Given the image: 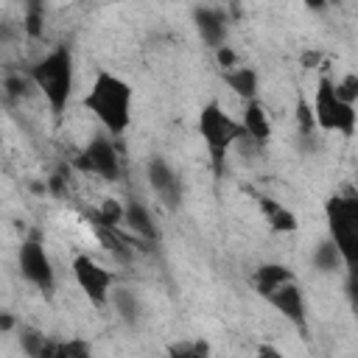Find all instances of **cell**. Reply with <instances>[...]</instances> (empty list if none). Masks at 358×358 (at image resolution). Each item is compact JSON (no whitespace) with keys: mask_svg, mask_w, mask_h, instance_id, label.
<instances>
[{"mask_svg":"<svg viewBox=\"0 0 358 358\" xmlns=\"http://www.w3.org/2000/svg\"><path fill=\"white\" fill-rule=\"evenodd\" d=\"M76 165L84 173H95V176H101L106 182H117L120 179V154H117V148H115L109 134H95L84 145V151L78 154Z\"/></svg>","mask_w":358,"mask_h":358,"instance_id":"ba28073f","label":"cell"},{"mask_svg":"<svg viewBox=\"0 0 358 358\" xmlns=\"http://www.w3.org/2000/svg\"><path fill=\"white\" fill-rule=\"evenodd\" d=\"M199 134H201V140H204V145L210 151V162H213L215 176H221L227 154L235 148L238 137L243 134L241 123L232 115H227L218 101H210L199 112Z\"/></svg>","mask_w":358,"mask_h":358,"instance_id":"3957f363","label":"cell"},{"mask_svg":"<svg viewBox=\"0 0 358 358\" xmlns=\"http://www.w3.org/2000/svg\"><path fill=\"white\" fill-rule=\"evenodd\" d=\"M310 112H313V123L319 131H341L344 137H352L358 112H355V106H347L344 101L336 98L330 76H319L316 92L310 101Z\"/></svg>","mask_w":358,"mask_h":358,"instance_id":"5b68a950","label":"cell"},{"mask_svg":"<svg viewBox=\"0 0 358 358\" xmlns=\"http://www.w3.org/2000/svg\"><path fill=\"white\" fill-rule=\"evenodd\" d=\"M310 263H313V268L322 271V274H336V271L347 268L341 252L336 249V243H333L330 238H324V241L316 243V249H313V255H310Z\"/></svg>","mask_w":358,"mask_h":358,"instance_id":"ac0fdd59","label":"cell"},{"mask_svg":"<svg viewBox=\"0 0 358 358\" xmlns=\"http://www.w3.org/2000/svg\"><path fill=\"white\" fill-rule=\"evenodd\" d=\"M224 84L241 95L243 101H252L257 98V70L255 67H246V64H238L232 70H224Z\"/></svg>","mask_w":358,"mask_h":358,"instance_id":"9a60e30c","label":"cell"},{"mask_svg":"<svg viewBox=\"0 0 358 358\" xmlns=\"http://www.w3.org/2000/svg\"><path fill=\"white\" fill-rule=\"evenodd\" d=\"M145 179H148L151 190L157 193V199L162 201L165 210H176V207L182 204V196H185L182 179L176 176V171L168 165L165 157L157 154V157L148 159V165H145Z\"/></svg>","mask_w":358,"mask_h":358,"instance_id":"9c48e42d","label":"cell"},{"mask_svg":"<svg viewBox=\"0 0 358 358\" xmlns=\"http://www.w3.org/2000/svg\"><path fill=\"white\" fill-rule=\"evenodd\" d=\"M56 344H59V341L48 338V336H45L42 330H36V327H22V330H20V347H22V352H25L28 358H53Z\"/></svg>","mask_w":358,"mask_h":358,"instance_id":"e0dca14e","label":"cell"},{"mask_svg":"<svg viewBox=\"0 0 358 358\" xmlns=\"http://www.w3.org/2000/svg\"><path fill=\"white\" fill-rule=\"evenodd\" d=\"M123 224L134 232V238H143L145 243H154V241L159 238L157 224L151 221V213H148L145 204L137 201V199H129V201L123 204Z\"/></svg>","mask_w":358,"mask_h":358,"instance_id":"4fadbf2b","label":"cell"},{"mask_svg":"<svg viewBox=\"0 0 358 358\" xmlns=\"http://www.w3.org/2000/svg\"><path fill=\"white\" fill-rule=\"evenodd\" d=\"M109 302H112V308L117 310V316H120L129 327H137V324H140V319H143V305H140V296H137L131 288H112Z\"/></svg>","mask_w":358,"mask_h":358,"instance_id":"2e32d148","label":"cell"},{"mask_svg":"<svg viewBox=\"0 0 358 358\" xmlns=\"http://www.w3.org/2000/svg\"><path fill=\"white\" fill-rule=\"evenodd\" d=\"M215 59H218V64H221L224 70H232V67H238V53H235L229 45L218 48V50H215Z\"/></svg>","mask_w":358,"mask_h":358,"instance_id":"d4e9b609","label":"cell"},{"mask_svg":"<svg viewBox=\"0 0 358 358\" xmlns=\"http://www.w3.org/2000/svg\"><path fill=\"white\" fill-rule=\"evenodd\" d=\"M42 22H45V8H42L39 3H28L25 17H22V31H25L31 39H39V36H42Z\"/></svg>","mask_w":358,"mask_h":358,"instance_id":"603a6c76","label":"cell"},{"mask_svg":"<svg viewBox=\"0 0 358 358\" xmlns=\"http://www.w3.org/2000/svg\"><path fill=\"white\" fill-rule=\"evenodd\" d=\"M17 266H20V274L42 294H53L56 288V271H53V263L42 246L39 238H28L22 241L20 252H17Z\"/></svg>","mask_w":358,"mask_h":358,"instance_id":"8992f818","label":"cell"},{"mask_svg":"<svg viewBox=\"0 0 358 358\" xmlns=\"http://www.w3.org/2000/svg\"><path fill=\"white\" fill-rule=\"evenodd\" d=\"M260 207H263V213H266V218H268V227H271L274 232H294V229L299 227L296 215H294L288 207H282L280 201L260 196Z\"/></svg>","mask_w":358,"mask_h":358,"instance_id":"d6986e66","label":"cell"},{"mask_svg":"<svg viewBox=\"0 0 358 358\" xmlns=\"http://www.w3.org/2000/svg\"><path fill=\"white\" fill-rule=\"evenodd\" d=\"M238 123L243 129V137H249L260 151L268 145V140H271V120H268V115H266V109H263V103L257 98L243 101V112H241Z\"/></svg>","mask_w":358,"mask_h":358,"instance_id":"7c38bea8","label":"cell"},{"mask_svg":"<svg viewBox=\"0 0 358 358\" xmlns=\"http://www.w3.org/2000/svg\"><path fill=\"white\" fill-rule=\"evenodd\" d=\"M319 62H322V53H316V50H308V53L302 56V64H305L308 70H310V67H316Z\"/></svg>","mask_w":358,"mask_h":358,"instance_id":"83f0119b","label":"cell"},{"mask_svg":"<svg viewBox=\"0 0 358 358\" xmlns=\"http://www.w3.org/2000/svg\"><path fill=\"white\" fill-rule=\"evenodd\" d=\"M92 221L109 229H117L123 224V204L117 199H103L98 210H92Z\"/></svg>","mask_w":358,"mask_h":358,"instance_id":"44dd1931","label":"cell"},{"mask_svg":"<svg viewBox=\"0 0 358 358\" xmlns=\"http://www.w3.org/2000/svg\"><path fill=\"white\" fill-rule=\"evenodd\" d=\"M14 327V319L8 313H0V330H11Z\"/></svg>","mask_w":358,"mask_h":358,"instance_id":"f1b7e54d","label":"cell"},{"mask_svg":"<svg viewBox=\"0 0 358 358\" xmlns=\"http://www.w3.org/2000/svg\"><path fill=\"white\" fill-rule=\"evenodd\" d=\"M288 280H296V277H294V271H291L288 266H282V263H263V266H257L255 274H252V285H255V291H257L260 296H266L268 291H274L277 285H282V282H288Z\"/></svg>","mask_w":358,"mask_h":358,"instance_id":"5bb4252c","label":"cell"},{"mask_svg":"<svg viewBox=\"0 0 358 358\" xmlns=\"http://www.w3.org/2000/svg\"><path fill=\"white\" fill-rule=\"evenodd\" d=\"M6 90H8V95L22 98V95L28 92V81H25L22 76H8V78H6Z\"/></svg>","mask_w":358,"mask_h":358,"instance_id":"484cf974","label":"cell"},{"mask_svg":"<svg viewBox=\"0 0 358 358\" xmlns=\"http://www.w3.org/2000/svg\"><path fill=\"white\" fill-rule=\"evenodd\" d=\"M193 22H196V31L201 36V42L213 50L224 48L227 45V34H229V17L224 8L218 6H199L193 8Z\"/></svg>","mask_w":358,"mask_h":358,"instance_id":"8fae6325","label":"cell"},{"mask_svg":"<svg viewBox=\"0 0 358 358\" xmlns=\"http://www.w3.org/2000/svg\"><path fill=\"white\" fill-rule=\"evenodd\" d=\"M28 81L42 92L50 112L59 117L67 109L70 95H73V50L67 45H59L50 53H45L31 67Z\"/></svg>","mask_w":358,"mask_h":358,"instance_id":"7a4b0ae2","label":"cell"},{"mask_svg":"<svg viewBox=\"0 0 358 358\" xmlns=\"http://www.w3.org/2000/svg\"><path fill=\"white\" fill-rule=\"evenodd\" d=\"M255 358H285V355H282V352H280L274 344H260Z\"/></svg>","mask_w":358,"mask_h":358,"instance_id":"4316f807","label":"cell"},{"mask_svg":"<svg viewBox=\"0 0 358 358\" xmlns=\"http://www.w3.org/2000/svg\"><path fill=\"white\" fill-rule=\"evenodd\" d=\"M168 358H210L207 338H179L168 344Z\"/></svg>","mask_w":358,"mask_h":358,"instance_id":"ffe728a7","label":"cell"},{"mask_svg":"<svg viewBox=\"0 0 358 358\" xmlns=\"http://www.w3.org/2000/svg\"><path fill=\"white\" fill-rule=\"evenodd\" d=\"M84 106L103 126L106 134L117 137L131 123V87L120 76L101 70L84 95Z\"/></svg>","mask_w":358,"mask_h":358,"instance_id":"6da1fadb","label":"cell"},{"mask_svg":"<svg viewBox=\"0 0 358 358\" xmlns=\"http://www.w3.org/2000/svg\"><path fill=\"white\" fill-rule=\"evenodd\" d=\"M324 218H327V232L336 249L344 257V266H355L358 255V199L352 190L336 193L324 201Z\"/></svg>","mask_w":358,"mask_h":358,"instance_id":"277c9868","label":"cell"},{"mask_svg":"<svg viewBox=\"0 0 358 358\" xmlns=\"http://www.w3.org/2000/svg\"><path fill=\"white\" fill-rule=\"evenodd\" d=\"M53 358H92V347L84 338H67L56 344Z\"/></svg>","mask_w":358,"mask_h":358,"instance_id":"7402d4cb","label":"cell"},{"mask_svg":"<svg viewBox=\"0 0 358 358\" xmlns=\"http://www.w3.org/2000/svg\"><path fill=\"white\" fill-rule=\"evenodd\" d=\"M333 92H336V98L344 101L347 106H355V101H358V76H355V73H347L344 78L333 81Z\"/></svg>","mask_w":358,"mask_h":358,"instance_id":"cb8c5ba5","label":"cell"},{"mask_svg":"<svg viewBox=\"0 0 358 358\" xmlns=\"http://www.w3.org/2000/svg\"><path fill=\"white\" fill-rule=\"evenodd\" d=\"M263 299H266L271 308H277L288 322H294L299 330H305V324H308V313H305V294H302V288H299V282H296V280H288V282L277 285V288H274V291H268Z\"/></svg>","mask_w":358,"mask_h":358,"instance_id":"30bf717a","label":"cell"},{"mask_svg":"<svg viewBox=\"0 0 358 358\" xmlns=\"http://www.w3.org/2000/svg\"><path fill=\"white\" fill-rule=\"evenodd\" d=\"M73 277H76L78 288L84 291V296H87L95 308L109 305V294H112L115 274H112L106 266H101V263L92 260L90 255H76V257H73Z\"/></svg>","mask_w":358,"mask_h":358,"instance_id":"52a82bcc","label":"cell"}]
</instances>
